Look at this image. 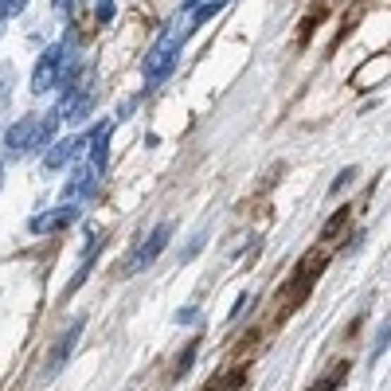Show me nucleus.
Masks as SVG:
<instances>
[{"label":"nucleus","instance_id":"obj_1","mask_svg":"<svg viewBox=\"0 0 391 391\" xmlns=\"http://www.w3.org/2000/svg\"><path fill=\"white\" fill-rule=\"evenodd\" d=\"M180 47H184V35H176V32H161V40L153 43V52L145 55V63H141L145 83H149V86H161L164 78L172 75V67H176Z\"/></svg>","mask_w":391,"mask_h":391},{"label":"nucleus","instance_id":"obj_2","mask_svg":"<svg viewBox=\"0 0 391 391\" xmlns=\"http://www.w3.org/2000/svg\"><path fill=\"white\" fill-rule=\"evenodd\" d=\"M169 239H172V223H157V227L145 235L141 247H137L133 255L126 258V263H121V274H137V270H145V266H153L157 255L169 247Z\"/></svg>","mask_w":391,"mask_h":391},{"label":"nucleus","instance_id":"obj_3","mask_svg":"<svg viewBox=\"0 0 391 391\" xmlns=\"http://www.w3.org/2000/svg\"><path fill=\"white\" fill-rule=\"evenodd\" d=\"M83 329H86V317H75L71 321V329L59 337V344L52 349V356H47V364H43V383H52L55 375L67 368V360H71V352L78 349V337H83Z\"/></svg>","mask_w":391,"mask_h":391},{"label":"nucleus","instance_id":"obj_4","mask_svg":"<svg viewBox=\"0 0 391 391\" xmlns=\"http://www.w3.org/2000/svg\"><path fill=\"white\" fill-rule=\"evenodd\" d=\"M78 215H83V212H78V204L47 207V212H40V215H32V219H28V231H32V235H55V231L78 223Z\"/></svg>","mask_w":391,"mask_h":391},{"label":"nucleus","instance_id":"obj_5","mask_svg":"<svg viewBox=\"0 0 391 391\" xmlns=\"http://www.w3.org/2000/svg\"><path fill=\"white\" fill-rule=\"evenodd\" d=\"M98 176H102V172L94 169V164H78V169L71 172V180L63 184V200H67V204H83V200H90V196L98 192Z\"/></svg>","mask_w":391,"mask_h":391},{"label":"nucleus","instance_id":"obj_6","mask_svg":"<svg viewBox=\"0 0 391 391\" xmlns=\"http://www.w3.org/2000/svg\"><path fill=\"white\" fill-rule=\"evenodd\" d=\"M86 145H90V161L98 172H106V161H110V121H102V126L94 129L90 137H86Z\"/></svg>","mask_w":391,"mask_h":391},{"label":"nucleus","instance_id":"obj_7","mask_svg":"<svg viewBox=\"0 0 391 391\" xmlns=\"http://www.w3.org/2000/svg\"><path fill=\"white\" fill-rule=\"evenodd\" d=\"M83 149H86V137H67V141H55L52 153L43 157V164H47V169H63V164L75 161Z\"/></svg>","mask_w":391,"mask_h":391},{"label":"nucleus","instance_id":"obj_8","mask_svg":"<svg viewBox=\"0 0 391 391\" xmlns=\"http://www.w3.org/2000/svg\"><path fill=\"white\" fill-rule=\"evenodd\" d=\"M32 129H35V118H20L16 126H8L4 149H8V153H28V149H32Z\"/></svg>","mask_w":391,"mask_h":391},{"label":"nucleus","instance_id":"obj_9","mask_svg":"<svg viewBox=\"0 0 391 391\" xmlns=\"http://www.w3.org/2000/svg\"><path fill=\"white\" fill-rule=\"evenodd\" d=\"M55 129H59V114H43V118H35V129H32V153H40V149H47V145L55 141Z\"/></svg>","mask_w":391,"mask_h":391},{"label":"nucleus","instance_id":"obj_10","mask_svg":"<svg viewBox=\"0 0 391 391\" xmlns=\"http://www.w3.org/2000/svg\"><path fill=\"white\" fill-rule=\"evenodd\" d=\"M349 219H352V207H337V212L329 215V223H325V227H321V239H325V243H329V239L337 235V231L344 227V223H349Z\"/></svg>","mask_w":391,"mask_h":391},{"label":"nucleus","instance_id":"obj_11","mask_svg":"<svg viewBox=\"0 0 391 391\" xmlns=\"http://www.w3.org/2000/svg\"><path fill=\"white\" fill-rule=\"evenodd\" d=\"M219 8H223L219 0H215V4H204V8H196V12H192V20H188V32H196V28L204 24V20H212Z\"/></svg>","mask_w":391,"mask_h":391},{"label":"nucleus","instance_id":"obj_12","mask_svg":"<svg viewBox=\"0 0 391 391\" xmlns=\"http://www.w3.org/2000/svg\"><path fill=\"white\" fill-rule=\"evenodd\" d=\"M196 352H200V337L184 344V352H180V360H176V375H184V372H188V364L196 360Z\"/></svg>","mask_w":391,"mask_h":391},{"label":"nucleus","instance_id":"obj_13","mask_svg":"<svg viewBox=\"0 0 391 391\" xmlns=\"http://www.w3.org/2000/svg\"><path fill=\"white\" fill-rule=\"evenodd\" d=\"M344 368H349V364H332V375H329V380L313 383V387H309V391H332V387H337L340 380H344Z\"/></svg>","mask_w":391,"mask_h":391},{"label":"nucleus","instance_id":"obj_14","mask_svg":"<svg viewBox=\"0 0 391 391\" xmlns=\"http://www.w3.org/2000/svg\"><path fill=\"white\" fill-rule=\"evenodd\" d=\"M94 12H98V24H110L114 12H118V4H114V0H98V8Z\"/></svg>","mask_w":391,"mask_h":391},{"label":"nucleus","instance_id":"obj_15","mask_svg":"<svg viewBox=\"0 0 391 391\" xmlns=\"http://www.w3.org/2000/svg\"><path fill=\"white\" fill-rule=\"evenodd\" d=\"M352 180H356V169H340V176L332 180V192H340V188H349Z\"/></svg>","mask_w":391,"mask_h":391},{"label":"nucleus","instance_id":"obj_16","mask_svg":"<svg viewBox=\"0 0 391 391\" xmlns=\"http://www.w3.org/2000/svg\"><path fill=\"white\" fill-rule=\"evenodd\" d=\"M24 4H28V0H0V16H16Z\"/></svg>","mask_w":391,"mask_h":391},{"label":"nucleus","instance_id":"obj_17","mask_svg":"<svg viewBox=\"0 0 391 391\" xmlns=\"http://www.w3.org/2000/svg\"><path fill=\"white\" fill-rule=\"evenodd\" d=\"M247 306H251V294H239L235 309H231V321H235V317H243V313H247Z\"/></svg>","mask_w":391,"mask_h":391},{"label":"nucleus","instance_id":"obj_18","mask_svg":"<svg viewBox=\"0 0 391 391\" xmlns=\"http://www.w3.org/2000/svg\"><path fill=\"white\" fill-rule=\"evenodd\" d=\"M192 317H196V309H180V313H176V321H180V325H188Z\"/></svg>","mask_w":391,"mask_h":391},{"label":"nucleus","instance_id":"obj_19","mask_svg":"<svg viewBox=\"0 0 391 391\" xmlns=\"http://www.w3.org/2000/svg\"><path fill=\"white\" fill-rule=\"evenodd\" d=\"M52 4H55V8H59V12H67L71 4H75V0H52Z\"/></svg>","mask_w":391,"mask_h":391},{"label":"nucleus","instance_id":"obj_20","mask_svg":"<svg viewBox=\"0 0 391 391\" xmlns=\"http://www.w3.org/2000/svg\"><path fill=\"white\" fill-rule=\"evenodd\" d=\"M196 4H200V0H184V12H192V8H196Z\"/></svg>","mask_w":391,"mask_h":391}]
</instances>
